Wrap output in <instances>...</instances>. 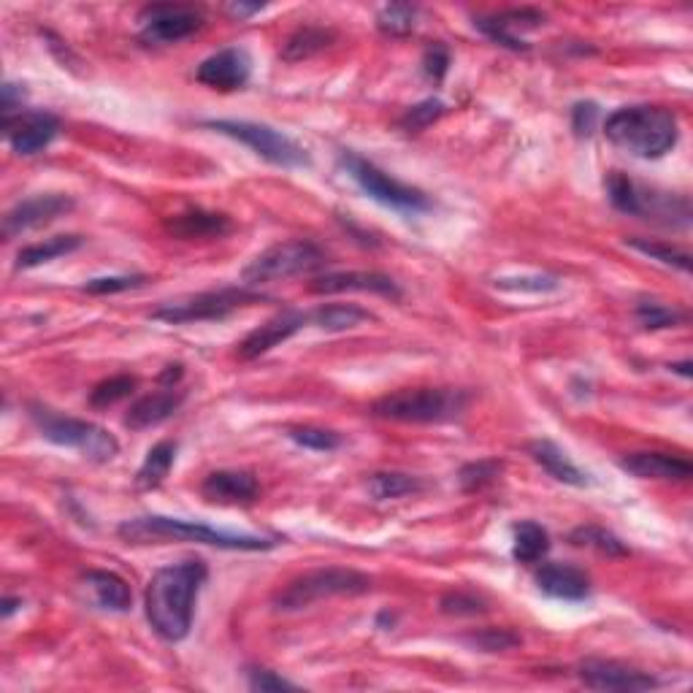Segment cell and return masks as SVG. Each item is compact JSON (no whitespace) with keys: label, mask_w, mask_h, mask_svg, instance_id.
I'll list each match as a JSON object with an SVG mask.
<instances>
[{"label":"cell","mask_w":693,"mask_h":693,"mask_svg":"<svg viewBox=\"0 0 693 693\" xmlns=\"http://www.w3.org/2000/svg\"><path fill=\"white\" fill-rule=\"evenodd\" d=\"M209 569L201 558H188V561L169 564L152 575L144 597V610H147L149 626L166 643H182L193 628L195 602L204 588Z\"/></svg>","instance_id":"6da1fadb"},{"label":"cell","mask_w":693,"mask_h":693,"mask_svg":"<svg viewBox=\"0 0 693 693\" xmlns=\"http://www.w3.org/2000/svg\"><path fill=\"white\" fill-rule=\"evenodd\" d=\"M117 534L133 545H149V542H195V545L219 547V550H271L280 545L276 536H258V534H236V531H219L206 523H193V520L147 515L125 520L117 529Z\"/></svg>","instance_id":"7a4b0ae2"},{"label":"cell","mask_w":693,"mask_h":693,"mask_svg":"<svg viewBox=\"0 0 693 693\" xmlns=\"http://www.w3.org/2000/svg\"><path fill=\"white\" fill-rule=\"evenodd\" d=\"M604 136L632 158L658 160L678 147L680 125L663 106H623L606 117Z\"/></svg>","instance_id":"3957f363"},{"label":"cell","mask_w":693,"mask_h":693,"mask_svg":"<svg viewBox=\"0 0 693 693\" xmlns=\"http://www.w3.org/2000/svg\"><path fill=\"white\" fill-rule=\"evenodd\" d=\"M469 401L472 396L461 388H404L377 398L372 414L396 423H453Z\"/></svg>","instance_id":"277c9868"},{"label":"cell","mask_w":693,"mask_h":693,"mask_svg":"<svg viewBox=\"0 0 693 693\" xmlns=\"http://www.w3.org/2000/svg\"><path fill=\"white\" fill-rule=\"evenodd\" d=\"M604 188L612 206H615L617 212H623V215L652 219V223L661 225H680V228H685V225L691 223V204L683 195L645 188V184L634 182V179L623 171L606 173Z\"/></svg>","instance_id":"5b68a950"},{"label":"cell","mask_w":693,"mask_h":693,"mask_svg":"<svg viewBox=\"0 0 693 693\" xmlns=\"http://www.w3.org/2000/svg\"><path fill=\"white\" fill-rule=\"evenodd\" d=\"M31 420L46 442L60 444V447L79 450L84 458L95 461V464H109L120 455V442L101 425L90 423V420L66 418V414L55 412V409L42 407V404H31Z\"/></svg>","instance_id":"8992f818"},{"label":"cell","mask_w":693,"mask_h":693,"mask_svg":"<svg viewBox=\"0 0 693 693\" xmlns=\"http://www.w3.org/2000/svg\"><path fill=\"white\" fill-rule=\"evenodd\" d=\"M372 586L374 580L363 571L326 566V569H311L287 582L274 597V606L282 612H296L331 597H361V593L372 591Z\"/></svg>","instance_id":"52a82bcc"},{"label":"cell","mask_w":693,"mask_h":693,"mask_svg":"<svg viewBox=\"0 0 693 693\" xmlns=\"http://www.w3.org/2000/svg\"><path fill=\"white\" fill-rule=\"evenodd\" d=\"M339 163H342V169L350 173L352 182H355L368 198L377 201V204L404 212V215H423V212H431L433 204L423 190L398 182V179L379 171L377 166L368 163V160L357 158L355 152H346L344 149V152L339 155Z\"/></svg>","instance_id":"ba28073f"},{"label":"cell","mask_w":693,"mask_h":693,"mask_svg":"<svg viewBox=\"0 0 693 693\" xmlns=\"http://www.w3.org/2000/svg\"><path fill=\"white\" fill-rule=\"evenodd\" d=\"M204 128L236 138V141H241L260 158L269 160L271 166H280V169H304V166H309V155H306L302 144H296L285 133L274 130L271 125L250 123V120H206Z\"/></svg>","instance_id":"9c48e42d"},{"label":"cell","mask_w":693,"mask_h":693,"mask_svg":"<svg viewBox=\"0 0 693 693\" xmlns=\"http://www.w3.org/2000/svg\"><path fill=\"white\" fill-rule=\"evenodd\" d=\"M322 265H326V252L315 241L291 239L280 241V245L269 247L258 258H252L250 265L241 271V280H245V285H265V282L311 274Z\"/></svg>","instance_id":"30bf717a"},{"label":"cell","mask_w":693,"mask_h":693,"mask_svg":"<svg viewBox=\"0 0 693 693\" xmlns=\"http://www.w3.org/2000/svg\"><path fill=\"white\" fill-rule=\"evenodd\" d=\"M263 302V296L247 287H219V291L195 293V296L169 302L152 311L155 320L171 322V326H184V322H204V320H225L236 309Z\"/></svg>","instance_id":"8fae6325"},{"label":"cell","mask_w":693,"mask_h":693,"mask_svg":"<svg viewBox=\"0 0 693 693\" xmlns=\"http://www.w3.org/2000/svg\"><path fill=\"white\" fill-rule=\"evenodd\" d=\"M144 44H177L204 27L201 9L188 3H152L138 14Z\"/></svg>","instance_id":"7c38bea8"},{"label":"cell","mask_w":693,"mask_h":693,"mask_svg":"<svg viewBox=\"0 0 693 693\" xmlns=\"http://www.w3.org/2000/svg\"><path fill=\"white\" fill-rule=\"evenodd\" d=\"M577 678L586 689L593 691H650L658 689V680L652 674L634 669L621 661H602V658H588L577 667Z\"/></svg>","instance_id":"4fadbf2b"},{"label":"cell","mask_w":693,"mask_h":693,"mask_svg":"<svg viewBox=\"0 0 693 693\" xmlns=\"http://www.w3.org/2000/svg\"><path fill=\"white\" fill-rule=\"evenodd\" d=\"M3 133L16 155L31 158L55 141L60 133V120L49 112H16L3 117Z\"/></svg>","instance_id":"5bb4252c"},{"label":"cell","mask_w":693,"mask_h":693,"mask_svg":"<svg viewBox=\"0 0 693 693\" xmlns=\"http://www.w3.org/2000/svg\"><path fill=\"white\" fill-rule=\"evenodd\" d=\"M539 25H545V14L539 9H510L490 16H475V27L479 33H485L490 42L507 46L512 52L529 49V44L523 42L520 33L536 31Z\"/></svg>","instance_id":"9a60e30c"},{"label":"cell","mask_w":693,"mask_h":693,"mask_svg":"<svg viewBox=\"0 0 693 693\" xmlns=\"http://www.w3.org/2000/svg\"><path fill=\"white\" fill-rule=\"evenodd\" d=\"M252 73V60L247 55V49L241 46H228V49H219L217 55L206 57L204 63L195 71V79L201 84L212 87V90L219 92H230V90H241L247 82H250Z\"/></svg>","instance_id":"2e32d148"},{"label":"cell","mask_w":693,"mask_h":693,"mask_svg":"<svg viewBox=\"0 0 693 693\" xmlns=\"http://www.w3.org/2000/svg\"><path fill=\"white\" fill-rule=\"evenodd\" d=\"M71 209H73V201L68 198V195H60V193L33 195V198L20 201L14 209L5 212L3 236L5 239H14V236L27 234V230L49 225L52 219H57Z\"/></svg>","instance_id":"e0dca14e"},{"label":"cell","mask_w":693,"mask_h":693,"mask_svg":"<svg viewBox=\"0 0 693 693\" xmlns=\"http://www.w3.org/2000/svg\"><path fill=\"white\" fill-rule=\"evenodd\" d=\"M306 326H309V311H298V309L280 311V315L265 320L263 326L255 328V331L247 333L245 342L239 344V357L241 361H255V357L265 355V352H271L274 346L287 342L291 337H296V333Z\"/></svg>","instance_id":"ac0fdd59"},{"label":"cell","mask_w":693,"mask_h":693,"mask_svg":"<svg viewBox=\"0 0 693 693\" xmlns=\"http://www.w3.org/2000/svg\"><path fill=\"white\" fill-rule=\"evenodd\" d=\"M309 291L320 293V296H333V293H377V296L393 298V302L401 298V287L396 285V280H390L388 274H379V271H339V274L317 276L309 285Z\"/></svg>","instance_id":"d6986e66"},{"label":"cell","mask_w":693,"mask_h":693,"mask_svg":"<svg viewBox=\"0 0 693 693\" xmlns=\"http://www.w3.org/2000/svg\"><path fill=\"white\" fill-rule=\"evenodd\" d=\"M184 398H188V393L179 390L177 385H163L158 393H149V396L138 398V401L133 404L128 418H125V425L133 431H144L152 429V425L166 423L171 414L179 412Z\"/></svg>","instance_id":"ffe728a7"},{"label":"cell","mask_w":693,"mask_h":693,"mask_svg":"<svg viewBox=\"0 0 693 693\" xmlns=\"http://www.w3.org/2000/svg\"><path fill=\"white\" fill-rule=\"evenodd\" d=\"M166 230L179 241H212L228 236L234 230V223L228 215H219V212L190 209L166 219Z\"/></svg>","instance_id":"44dd1931"},{"label":"cell","mask_w":693,"mask_h":693,"mask_svg":"<svg viewBox=\"0 0 693 693\" xmlns=\"http://www.w3.org/2000/svg\"><path fill=\"white\" fill-rule=\"evenodd\" d=\"M536 586L542 593L561 602H586L591 597V580L571 564H545L536 571Z\"/></svg>","instance_id":"7402d4cb"},{"label":"cell","mask_w":693,"mask_h":693,"mask_svg":"<svg viewBox=\"0 0 693 693\" xmlns=\"http://www.w3.org/2000/svg\"><path fill=\"white\" fill-rule=\"evenodd\" d=\"M201 493L215 504H250L260 496V482L252 472H212Z\"/></svg>","instance_id":"603a6c76"},{"label":"cell","mask_w":693,"mask_h":693,"mask_svg":"<svg viewBox=\"0 0 693 693\" xmlns=\"http://www.w3.org/2000/svg\"><path fill=\"white\" fill-rule=\"evenodd\" d=\"M621 469L639 479H667V482H685L693 475L689 461L667 453H632L621 458Z\"/></svg>","instance_id":"cb8c5ba5"},{"label":"cell","mask_w":693,"mask_h":693,"mask_svg":"<svg viewBox=\"0 0 693 693\" xmlns=\"http://www.w3.org/2000/svg\"><path fill=\"white\" fill-rule=\"evenodd\" d=\"M529 453L531 458H534L553 479H558V482L571 485V488H586V485H591V477H588L556 442H550V439H536V442H531Z\"/></svg>","instance_id":"d4e9b609"},{"label":"cell","mask_w":693,"mask_h":693,"mask_svg":"<svg viewBox=\"0 0 693 693\" xmlns=\"http://www.w3.org/2000/svg\"><path fill=\"white\" fill-rule=\"evenodd\" d=\"M82 582L101 610L128 612L133 606V593L128 582L120 575H114V571H87Z\"/></svg>","instance_id":"484cf974"},{"label":"cell","mask_w":693,"mask_h":693,"mask_svg":"<svg viewBox=\"0 0 693 693\" xmlns=\"http://www.w3.org/2000/svg\"><path fill=\"white\" fill-rule=\"evenodd\" d=\"M366 320H374V317L355 304H322L315 311H309V326L331 333L350 331V328H357Z\"/></svg>","instance_id":"4316f807"},{"label":"cell","mask_w":693,"mask_h":693,"mask_svg":"<svg viewBox=\"0 0 693 693\" xmlns=\"http://www.w3.org/2000/svg\"><path fill=\"white\" fill-rule=\"evenodd\" d=\"M550 553V534L545 525L536 520H523L515 525V539H512V556L518 564H536Z\"/></svg>","instance_id":"83f0119b"},{"label":"cell","mask_w":693,"mask_h":693,"mask_svg":"<svg viewBox=\"0 0 693 693\" xmlns=\"http://www.w3.org/2000/svg\"><path fill=\"white\" fill-rule=\"evenodd\" d=\"M177 450L179 444L171 442V439H163V442L155 444L152 450L144 458L141 469L136 472V488L141 490H152L158 485H163V479L169 477L173 461H177Z\"/></svg>","instance_id":"f1b7e54d"},{"label":"cell","mask_w":693,"mask_h":693,"mask_svg":"<svg viewBox=\"0 0 693 693\" xmlns=\"http://www.w3.org/2000/svg\"><path fill=\"white\" fill-rule=\"evenodd\" d=\"M429 485L414 475H404V472H377V475L368 477V493L377 501H390V499H404V496H418Z\"/></svg>","instance_id":"f546056e"},{"label":"cell","mask_w":693,"mask_h":693,"mask_svg":"<svg viewBox=\"0 0 693 693\" xmlns=\"http://www.w3.org/2000/svg\"><path fill=\"white\" fill-rule=\"evenodd\" d=\"M82 247V236H52V239L38 241V245L25 247L16 255V269H36V265L49 263V260L68 255V252Z\"/></svg>","instance_id":"4dcf8cb0"},{"label":"cell","mask_w":693,"mask_h":693,"mask_svg":"<svg viewBox=\"0 0 693 693\" xmlns=\"http://www.w3.org/2000/svg\"><path fill=\"white\" fill-rule=\"evenodd\" d=\"M331 42H333V33L326 31V27H315V25L298 27V31L287 38L285 46H282V60H287V63L306 60V57L326 49Z\"/></svg>","instance_id":"1f68e13d"},{"label":"cell","mask_w":693,"mask_h":693,"mask_svg":"<svg viewBox=\"0 0 693 693\" xmlns=\"http://www.w3.org/2000/svg\"><path fill=\"white\" fill-rule=\"evenodd\" d=\"M569 542L577 547H593L604 556H628V547L602 525H580V529L571 531Z\"/></svg>","instance_id":"d6a6232c"},{"label":"cell","mask_w":693,"mask_h":693,"mask_svg":"<svg viewBox=\"0 0 693 693\" xmlns=\"http://www.w3.org/2000/svg\"><path fill=\"white\" fill-rule=\"evenodd\" d=\"M136 385H138V379L130 377V374H117V377L103 379V383H98L95 388L90 390V407L92 409L114 407V404L123 401V398L133 396Z\"/></svg>","instance_id":"836d02e7"},{"label":"cell","mask_w":693,"mask_h":693,"mask_svg":"<svg viewBox=\"0 0 693 693\" xmlns=\"http://www.w3.org/2000/svg\"><path fill=\"white\" fill-rule=\"evenodd\" d=\"M418 25V9L409 3H390L377 14V27L388 36H407Z\"/></svg>","instance_id":"e575fe53"},{"label":"cell","mask_w":693,"mask_h":693,"mask_svg":"<svg viewBox=\"0 0 693 693\" xmlns=\"http://www.w3.org/2000/svg\"><path fill=\"white\" fill-rule=\"evenodd\" d=\"M632 250L643 252V255H648L650 260H658V263L663 265H672V269H680V271H689L691 269V255L689 252L678 250V247L672 245H663V241H650V239H628L626 241Z\"/></svg>","instance_id":"d590c367"},{"label":"cell","mask_w":693,"mask_h":693,"mask_svg":"<svg viewBox=\"0 0 693 693\" xmlns=\"http://www.w3.org/2000/svg\"><path fill=\"white\" fill-rule=\"evenodd\" d=\"M501 469H504V464L496 458L472 461V464H466L464 469L458 472V482L466 493H477V490L488 488L490 482H496L501 475Z\"/></svg>","instance_id":"8d00e7d4"},{"label":"cell","mask_w":693,"mask_h":693,"mask_svg":"<svg viewBox=\"0 0 693 693\" xmlns=\"http://www.w3.org/2000/svg\"><path fill=\"white\" fill-rule=\"evenodd\" d=\"M287 436L306 450H315V453H333V450L342 447V436L337 431L317 429V425H298V429L287 431Z\"/></svg>","instance_id":"74e56055"},{"label":"cell","mask_w":693,"mask_h":693,"mask_svg":"<svg viewBox=\"0 0 693 693\" xmlns=\"http://www.w3.org/2000/svg\"><path fill=\"white\" fill-rule=\"evenodd\" d=\"M637 317L645 328L650 331H661V328H674L685 320V315L674 306H667L661 302H639Z\"/></svg>","instance_id":"f35d334b"},{"label":"cell","mask_w":693,"mask_h":693,"mask_svg":"<svg viewBox=\"0 0 693 693\" xmlns=\"http://www.w3.org/2000/svg\"><path fill=\"white\" fill-rule=\"evenodd\" d=\"M520 643H523V639H520L515 632H510V628H482V632L466 637V645H469V648L482 652H504L518 648Z\"/></svg>","instance_id":"ab89813d"},{"label":"cell","mask_w":693,"mask_h":693,"mask_svg":"<svg viewBox=\"0 0 693 693\" xmlns=\"http://www.w3.org/2000/svg\"><path fill=\"white\" fill-rule=\"evenodd\" d=\"M444 114V103L439 101V98H429V101L418 103V106H409L407 112H404L401 117V128L409 130V133H418V130H425L431 123H436L439 117Z\"/></svg>","instance_id":"60d3db41"},{"label":"cell","mask_w":693,"mask_h":693,"mask_svg":"<svg viewBox=\"0 0 693 693\" xmlns=\"http://www.w3.org/2000/svg\"><path fill=\"white\" fill-rule=\"evenodd\" d=\"M147 282L144 274H123V276H98V280H90L82 287L90 296H114V293H125V291H136Z\"/></svg>","instance_id":"b9f144b4"},{"label":"cell","mask_w":693,"mask_h":693,"mask_svg":"<svg viewBox=\"0 0 693 693\" xmlns=\"http://www.w3.org/2000/svg\"><path fill=\"white\" fill-rule=\"evenodd\" d=\"M247 683H250L252 691H260V693L298 691L296 683H291V680L280 678V674L271 672V669H263V667H250V669H247Z\"/></svg>","instance_id":"7bdbcfd3"},{"label":"cell","mask_w":693,"mask_h":693,"mask_svg":"<svg viewBox=\"0 0 693 693\" xmlns=\"http://www.w3.org/2000/svg\"><path fill=\"white\" fill-rule=\"evenodd\" d=\"M485 610H488V606H485L482 599L472 597V593L455 591V593H447V597H442L444 615H479V612H485Z\"/></svg>","instance_id":"ee69618b"},{"label":"cell","mask_w":693,"mask_h":693,"mask_svg":"<svg viewBox=\"0 0 693 693\" xmlns=\"http://www.w3.org/2000/svg\"><path fill=\"white\" fill-rule=\"evenodd\" d=\"M450 68V52L444 44H431L423 55V73L431 82H442Z\"/></svg>","instance_id":"f6af8a7d"},{"label":"cell","mask_w":693,"mask_h":693,"mask_svg":"<svg viewBox=\"0 0 693 693\" xmlns=\"http://www.w3.org/2000/svg\"><path fill=\"white\" fill-rule=\"evenodd\" d=\"M597 120H599V106L597 103H577L571 109V128H575L577 136H591L593 128H597Z\"/></svg>","instance_id":"bcb514c9"},{"label":"cell","mask_w":693,"mask_h":693,"mask_svg":"<svg viewBox=\"0 0 693 693\" xmlns=\"http://www.w3.org/2000/svg\"><path fill=\"white\" fill-rule=\"evenodd\" d=\"M504 291H534V293H545V291H556L558 280L556 276H523V280H499L496 282Z\"/></svg>","instance_id":"7dc6e473"},{"label":"cell","mask_w":693,"mask_h":693,"mask_svg":"<svg viewBox=\"0 0 693 693\" xmlns=\"http://www.w3.org/2000/svg\"><path fill=\"white\" fill-rule=\"evenodd\" d=\"M22 98H25V90H22V87L11 82L3 84V117L22 112Z\"/></svg>","instance_id":"c3c4849f"},{"label":"cell","mask_w":693,"mask_h":693,"mask_svg":"<svg viewBox=\"0 0 693 693\" xmlns=\"http://www.w3.org/2000/svg\"><path fill=\"white\" fill-rule=\"evenodd\" d=\"M263 9H265L263 3H252V5H247V3H234V5H228L230 14L239 16V20H247V16L258 14V11H263Z\"/></svg>","instance_id":"681fc988"},{"label":"cell","mask_w":693,"mask_h":693,"mask_svg":"<svg viewBox=\"0 0 693 693\" xmlns=\"http://www.w3.org/2000/svg\"><path fill=\"white\" fill-rule=\"evenodd\" d=\"M16 606H22V599H5V602H3V617L14 615Z\"/></svg>","instance_id":"f907efd6"},{"label":"cell","mask_w":693,"mask_h":693,"mask_svg":"<svg viewBox=\"0 0 693 693\" xmlns=\"http://www.w3.org/2000/svg\"><path fill=\"white\" fill-rule=\"evenodd\" d=\"M672 368H674V372H680V374H683V377H691V372H689V368H691V363H689V361H685V363H674V366H672Z\"/></svg>","instance_id":"816d5d0a"}]
</instances>
